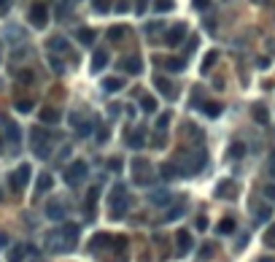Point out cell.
<instances>
[{
    "mask_svg": "<svg viewBox=\"0 0 275 262\" xmlns=\"http://www.w3.org/2000/svg\"><path fill=\"white\" fill-rule=\"evenodd\" d=\"M194 6L197 8H208V0H194Z\"/></svg>",
    "mask_w": 275,
    "mask_h": 262,
    "instance_id": "56",
    "label": "cell"
},
{
    "mask_svg": "<svg viewBox=\"0 0 275 262\" xmlns=\"http://www.w3.org/2000/svg\"><path fill=\"white\" fill-rule=\"evenodd\" d=\"M8 11V0H0V14H6Z\"/></svg>",
    "mask_w": 275,
    "mask_h": 262,
    "instance_id": "55",
    "label": "cell"
},
{
    "mask_svg": "<svg viewBox=\"0 0 275 262\" xmlns=\"http://www.w3.org/2000/svg\"><path fill=\"white\" fill-rule=\"evenodd\" d=\"M97 198H100V186H92L87 195V216L92 219L94 216V205H97Z\"/></svg>",
    "mask_w": 275,
    "mask_h": 262,
    "instance_id": "16",
    "label": "cell"
},
{
    "mask_svg": "<svg viewBox=\"0 0 275 262\" xmlns=\"http://www.w3.org/2000/svg\"><path fill=\"white\" fill-rule=\"evenodd\" d=\"M6 246H8V235L0 233V249H6Z\"/></svg>",
    "mask_w": 275,
    "mask_h": 262,
    "instance_id": "53",
    "label": "cell"
},
{
    "mask_svg": "<svg viewBox=\"0 0 275 262\" xmlns=\"http://www.w3.org/2000/svg\"><path fill=\"white\" fill-rule=\"evenodd\" d=\"M170 119H173V117H170V111H165V114H159V119H157V130H159V133H162V130H165V127H167V124H170Z\"/></svg>",
    "mask_w": 275,
    "mask_h": 262,
    "instance_id": "37",
    "label": "cell"
},
{
    "mask_svg": "<svg viewBox=\"0 0 275 262\" xmlns=\"http://www.w3.org/2000/svg\"><path fill=\"white\" fill-rule=\"evenodd\" d=\"M243 154H246V146H243V143H232V146H229V157H232V160H240Z\"/></svg>",
    "mask_w": 275,
    "mask_h": 262,
    "instance_id": "33",
    "label": "cell"
},
{
    "mask_svg": "<svg viewBox=\"0 0 275 262\" xmlns=\"http://www.w3.org/2000/svg\"><path fill=\"white\" fill-rule=\"evenodd\" d=\"M92 6L97 14H108V8H111V0H92Z\"/></svg>",
    "mask_w": 275,
    "mask_h": 262,
    "instance_id": "36",
    "label": "cell"
},
{
    "mask_svg": "<svg viewBox=\"0 0 275 262\" xmlns=\"http://www.w3.org/2000/svg\"><path fill=\"white\" fill-rule=\"evenodd\" d=\"M49 62H52V68H54L57 76H62V73H65V65H62V60H59L57 54H49Z\"/></svg>",
    "mask_w": 275,
    "mask_h": 262,
    "instance_id": "32",
    "label": "cell"
},
{
    "mask_svg": "<svg viewBox=\"0 0 275 262\" xmlns=\"http://www.w3.org/2000/svg\"><path fill=\"white\" fill-rule=\"evenodd\" d=\"M59 235H62V241L71 246V251H73V249H76V243H78V224H73V222H65L62 227H59Z\"/></svg>",
    "mask_w": 275,
    "mask_h": 262,
    "instance_id": "7",
    "label": "cell"
},
{
    "mask_svg": "<svg viewBox=\"0 0 275 262\" xmlns=\"http://www.w3.org/2000/svg\"><path fill=\"white\" fill-rule=\"evenodd\" d=\"M154 8H157L159 14H165V11H173V0H157V3H154Z\"/></svg>",
    "mask_w": 275,
    "mask_h": 262,
    "instance_id": "38",
    "label": "cell"
},
{
    "mask_svg": "<svg viewBox=\"0 0 275 262\" xmlns=\"http://www.w3.org/2000/svg\"><path fill=\"white\" fill-rule=\"evenodd\" d=\"M154 87H157L165 98H170V95H173V84H170L165 76H154Z\"/></svg>",
    "mask_w": 275,
    "mask_h": 262,
    "instance_id": "18",
    "label": "cell"
},
{
    "mask_svg": "<svg viewBox=\"0 0 275 262\" xmlns=\"http://www.w3.org/2000/svg\"><path fill=\"white\" fill-rule=\"evenodd\" d=\"M76 133H78V138H89V135H92V122H78Z\"/></svg>",
    "mask_w": 275,
    "mask_h": 262,
    "instance_id": "30",
    "label": "cell"
},
{
    "mask_svg": "<svg viewBox=\"0 0 275 262\" xmlns=\"http://www.w3.org/2000/svg\"><path fill=\"white\" fill-rule=\"evenodd\" d=\"M216 60H219V52L216 49H211V52L205 54V60H202V65H200V73H208V70L216 65Z\"/></svg>",
    "mask_w": 275,
    "mask_h": 262,
    "instance_id": "19",
    "label": "cell"
},
{
    "mask_svg": "<svg viewBox=\"0 0 275 262\" xmlns=\"http://www.w3.org/2000/svg\"><path fill=\"white\" fill-rule=\"evenodd\" d=\"M30 24L38 30H43L49 24V8L43 6V3H33L30 6Z\"/></svg>",
    "mask_w": 275,
    "mask_h": 262,
    "instance_id": "5",
    "label": "cell"
},
{
    "mask_svg": "<svg viewBox=\"0 0 275 262\" xmlns=\"http://www.w3.org/2000/svg\"><path fill=\"white\" fill-rule=\"evenodd\" d=\"M181 214H183V205H176L173 211H167V214H165V222H173V219H178Z\"/></svg>",
    "mask_w": 275,
    "mask_h": 262,
    "instance_id": "39",
    "label": "cell"
},
{
    "mask_svg": "<svg viewBox=\"0 0 275 262\" xmlns=\"http://www.w3.org/2000/svg\"><path fill=\"white\" fill-rule=\"evenodd\" d=\"M122 87H124V79H106V81H103V89H106V92H119Z\"/></svg>",
    "mask_w": 275,
    "mask_h": 262,
    "instance_id": "25",
    "label": "cell"
},
{
    "mask_svg": "<svg viewBox=\"0 0 275 262\" xmlns=\"http://www.w3.org/2000/svg\"><path fill=\"white\" fill-rule=\"evenodd\" d=\"M270 214H273V211H270V205H264V208L257 214V219H259V222H267V219H270Z\"/></svg>",
    "mask_w": 275,
    "mask_h": 262,
    "instance_id": "43",
    "label": "cell"
},
{
    "mask_svg": "<svg viewBox=\"0 0 275 262\" xmlns=\"http://www.w3.org/2000/svg\"><path fill=\"white\" fill-rule=\"evenodd\" d=\"M108 141V130H97V143H106Z\"/></svg>",
    "mask_w": 275,
    "mask_h": 262,
    "instance_id": "46",
    "label": "cell"
},
{
    "mask_svg": "<svg viewBox=\"0 0 275 262\" xmlns=\"http://www.w3.org/2000/svg\"><path fill=\"white\" fill-rule=\"evenodd\" d=\"M197 230H208V219L205 216H197Z\"/></svg>",
    "mask_w": 275,
    "mask_h": 262,
    "instance_id": "47",
    "label": "cell"
},
{
    "mask_svg": "<svg viewBox=\"0 0 275 262\" xmlns=\"http://www.w3.org/2000/svg\"><path fill=\"white\" fill-rule=\"evenodd\" d=\"M41 122H46V124H54V122H59V111H54V108H41Z\"/></svg>",
    "mask_w": 275,
    "mask_h": 262,
    "instance_id": "23",
    "label": "cell"
},
{
    "mask_svg": "<svg viewBox=\"0 0 275 262\" xmlns=\"http://www.w3.org/2000/svg\"><path fill=\"white\" fill-rule=\"evenodd\" d=\"M251 114H254V119H257V122L259 124H267V108H264V105L262 103H257V105H254V108H251Z\"/></svg>",
    "mask_w": 275,
    "mask_h": 262,
    "instance_id": "24",
    "label": "cell"
},
{
    "mask_svg": "<svg viewBox=\"0 0 275 262\" xmlns=\"http://www.w3.org/2000/svg\"><path fill=\"white\" fill-rule=\"evenodd\" d=\"M49 49H54V52H59V49H68V41L65 38H49Z\"/></svg>",
    "mask_w": 275,
    "mask_h": 262,
    "instance_id": "35",
    "label": "cell"
},
{
    "mask_svg": "<svg viewBox=\"0 0 275 262\" xmlns=\"http://www.w3.org/2000/svg\"><path fill=\"white\" fill-rule=\"evenodd\" d=\"M65 184H71V186H78L84 181V176H87V162L84 160H76V162H71L68 168H65Z\"/></svg>",
    "mask_w": 275,
    "mask_h": 262,
    "instance_id": "4",
    "label": "cell"
},
{
    "mask_svg": "<svg viewBox=\"0 0 275 262\" xmlns=\"http://www.w3.org/2000/svg\"><path fill=\"white\" fill-rule=\"evenodd\" d=\"M264 243H275V227H270V233L264 235Z\"/></svg>",
    "mask_w": 275,
    "mask_h": 262,
    "instance_id": "49",
    "label": "cell"
},
{
    "mask_svg": "<svg viewBox=\"0 0 275 262\" xmlns=\"http://www.w3.org/2000/svg\"><path fill=\"white\" fill-rule=\"evenodd\" d=\"M151 200H154V203H167V200H170V198H167V195H154V198H151Z\"/></svg>",
    "mask_w": 275,
    "mask_h": 262,
    "instance_id": "51",
    "label": "cell"
},
{
    "mask_svg": "<svg viewBox=\"0 0 275 262\" xmlns=\"http://www.w3.org/2000/svg\"><path fill=\"white\" fill-rule=\"evenodd\" d=\"M124 143H127L129 149H135V152H138V149H143V146H146V130L138 127L132 135H127V141H124Z\"/></svg>",
    "mask_w": 275,
    "mask_h": 262,
    "instance_id": "11",
    "label": "cell"
},
{
    "mask_svg": "<svg viewBox=\"0 0 275 262\" xmlns=\"http://www.w3.org/2000/svg\"><path fill=\"white\" fill-rule=\"evenodd\" d=\"M259 262H275V260H273V257H262Z\"/></svg>",
    "mask_w": 275,
    "mask_h": 262,
    "instance_id": "57",
    "label": "cell"
},
{
    "mask_svg": "<svg viewBox=\"0 0 275 262\" xmlns=\"http://www.w3.org/2000/svg\"><path fill=\"white\" fill-rule=\"evenodd\" d=\"M46 249L54 251V254H59V251H71V246L65 243L62 235H59V230H57V233H49L46 235Z\"/></svg>",
    "mask_w": 275,
    "mask_h": 262,
    "instance_id": "9",
    "label": "cell"
},
{
    "mask_svg": "<svg viewBox=\"0 0 275 262\" xmlns=\"http://www.w3.org/2000/svg\"><path fill=\"white\" fill-rule=\"evenodd\" d=\"M213 251H216V246H213V243H205L202 251H200V257H202V260H208V257H213Z\"/></svg>",
    "mask_w": 275,
    "mask_h": 262,
    "instance_id": "42",
    "label": "cell"
},
{
    "mask_svg": "<svg viewBox=\"0 0 275 262\" xmlns=\"http://www.w3.org/2000/svg\"><path fill=\"white\" fill-rule=\"evenodd\" d=\"M183 38H186V24L178 22V24H173V27L167 30V38H165V41H167V46H178Z\"/></svg>",
    "mask_w": 275,
    "mask_h": 262,
    "instance_id": "8",
    "label": "cell"
},
{
    "mask_svg": "<svg viewBox=\"0 0 275 262\" xmlns=\"http://www.w3.org/2000/svg\"><path fill=\"white\" fill-rule=\"evenodd\" d=\"M108 168H111V170H122V160H119V157H113V160H111V165H108Z\"/></svg>",
    "mask_w": 275,
    "mask_h": 262,
    "instance_id": "48",
    "label": "cell"
},
{
    "mask_svg": "<svg viewBox=\"0 0 275 262\" xmlns=\"http://www.w3.org/2000/svg\"><path fill=\"white\" fill-rule=\"evenodd\" d=\"M173 176H178V162L162 165V179H173Z\"/></svg>",
    "mask_w": 275,
    "mask_h": 262,
    "instance_id": "31",
    "label": "cell"
},
{
    "mask_svg": "<svg viewBox=\"0 0 275 262\" xmlns=\"http://www.w3.org/2000/svg\"><path fill=\"white\" fill-rule=\"evenodd\" d=\"M146 11H148V0H135V14H141L143 17Z\"/></svg>",
    "mask_w": 275,
    "mask_h": 262,
    "instance_id": "41",
    "label": "cell"
},
{
    "mask_svg": "<svg viewBox=\"0 0 275 262\" xmlns=\"http://www.w3.org/2000/svg\"><path fill=\"white\" fill-rule=\"evenodd\" d=\"M8 181H11V189H14V192H22L24 186H27V181H30V165L22 162V165H19V168L11 173V179H8Z\"/></svg>",
    "mask_w": 275,
    "mask_h": 262,
    "instance_id": "6",
    "label": "cell"
},
{
    "mask_svg": "<svg viewBox=\"0 0 275 262\" xmlns=\"http://www.w3.org/2000/svg\"><path fill=\"white\" fill-rule=\"evenodd\" d=\"M49 189H52V176L41 173V176H38V181H36V192L43 195V192H49Z\"/></svg>",
    "mask_w": 275,
    "mask_h": 262,
    "instance_id": "21",
    "label": "cell"
},
{
    "mask_svg": "<svg viewBox=\"0 0 275 262\" xmlns=\"http://www.w3.org/2000/svg\"><path fill=\"white\" fill-rule=\"evenodd\" d=\"M76 38H78V43H84V46H92L94 38H97V33H94V30H89V27H81L76 33Z\"/></svg>",
    "mask_w": 275,
    "mask_h": 262,
    "instance_id": "17",
    "label": "cell"
},
{
    "mask_svg": "<svg viewBox=\"0 0 275 262\" xmlns=\"http://www.w3.org/2000/svg\"><path fill=\"white\" fill-rule=\"evenodd\" d=\"M270 173H273V176H275V152H273V154H270Z\"/></svg>",
    "mask_w": 275,
    "mask_h": 262,
    "instance_id": "54",
    "label": "cell"
},
{
    "mask_svg": "<svg viewBox=\"0 0 275 262\" xmlns=\"http://www.w3.org/2000/svg\"><path fill=\"white\" fill-rule=\"evenodd\" d=\"M205 160H208V154H205L202 149H197L194 154H189V157H186V162L178 168V173H181V176H197L200 170L205 168Z\"/></svg>",
    "mask_w": 275,
    "mask_h": 262,
    "instance_id": "3",
    "label": "cell"
},
{
    "mask_svg": "<svg viewBox=\"0 0 275 262\" xmlns=\"http://www.w3.org/2000/svg\"><path fill=\"white\" fill-rule=\"evenodd\" d=\"M0 152H3V138H0Z\"/></svg>",
    "mask_w": 275,
    "mask_h": 262,
    "instance_id": "58",
    "label": "cell"
},
{
    "mask_svg": "<svg viewBox=\"0 0 275 262\" xmlns=\"http://www.w3.org/2000/svg\"><path fill=\"white\" fill-rule=\"evenodd\" d=\"M176 243H178V254H186L189 249H192V235L186 233V230H178V235H176Z\"/></svg>",
    "mask_w": 275,
    "mask_h": 262,
    "instance_id": "14",
    "label": "cell"
},
{
    "mask_svg": "<svg viewBox=\"0 0 275 262\" xmlns=\"http://www.w3.org/2000/svg\"><path fill=\"white\" fill-rule=\"evenodd\" d=\"M165 68H167L170 73H178V70L186 68V60H181V57H170V60H165Z\"/></svg>",
    "mask_w": 275,
    "mask_h": 262,
    "instance_id": "22",
    "label": "cell"
},
{
    "mask_svg": "<svg viewBox=\"0 0 275 262\" xmlns=\"http://www.w3.org/2000/svg\"><path fill=\"white\" fill-rule=\"evenodd\" d=\"M108 62H111V57H108V52H106V49H97V52L92 54V65H89V68H92V73H100V70L106 68Z\"/></svg>",
    "mask_w": 275,
    "mask_h": 262,
    "instance_id": "10",
    "label": "cell"
},
{
    "mask_svg": "<svg viewBox=\"0 0 275 262\" xmlns=\"http://www.w3.org/2000/svg\"><path fill=\"white\" fill-rule=\"evenodd\" d=\"M264 195H267L270 200H275V184H267V186H264Z\"/></svg>",
    "mask_w": 275,
    "mask_h": 262,
    "instance_id": "45",
    "label": "cell"
},
{
    "mask_svg": "<svg viewBox=\"0 0 275 262\" xmlns=\"http://www.w3.org/2000/svg\"><path fill=\"white\" fill-rule=\"evenodd\" d=\"M49 154H52L49 143H38V146H36V157H49Z\"/></svg>",
    "mask_w": 275,
    "mask_h": 262,
    "instance_id": "40",
    "label": "cell"
},
{
    "mask_svg": "<svg viewBox=\"0 0 275 262\" xmlns=\"http://www.w3.org/2000/svg\"><path fill=\"white\" fill-rule=\"evenodd\" d=\"M127 6H129L127 0H119V3H116V11H119V14H124V11H127Z\"/></svg>",
    "mask_w": 275,
    "mask_h": 262,
    "instance_id": "50",
    "label": "cell"
},
{
    "mask_svg": "<svg viewBox=\"0 0 275 262\" xmlns=\"http://www.w3.org/2000/svg\"><path fill=\"white\" fill-rule=\"evenodd\" d=\"M122 68L127 70L129 76H138V73L143 70V60H141V57H135V54H132V57H127V60L122 62Z\"/></svg>",
    "mask_w": 275,
    "mask_h": 262,
    "instance_id": "13",
    "label": "cell"
},
{
    "mask_svg": "<svg viewBox=\"0 0 275 262\" xmlns=\"http://www.w3.org/2000/svg\"><path fill=\"white\" fill-rule=\"evenodd\" d=\"M200 108H202L208 117H219V114H221V103H200Z\"/></svg>",
    "mask_w": 275,
    "mask_h": 262,
    "instance_id": "29",
    "label": "cell"
},
{
    "mask_svg": "<svg viewBox=\"0 0 275 262\" xmlns=\"http://www.w3.org/2000/svg\"><path fill=\"white\" fill-rule=\"evenodd\" d=\"M238 195V189H235L232 181H219L216 186V198H235Z\"/></svg>",
    "mask_w": 275,
    "mask_h": 262,
    "instance_id": "15",
    "label": "cell"
},
{
    "mask_svg": "<svg viewBox=\"0 0 275 262\" xmlns=\"http://www.w3.org/2000/svg\"><path fill=\"white\" fill-rule=\"evenodd\" d=\"M219 233H221V235H229V233H235V219H229V216H227V219H221V222H219Z\"/></svg>",
    "mask_w": 275,
    "mask_h": 262,
    "instance_id": "28",
    "label": "cell"
},
{
    "mask_svg": "<svg viewBox=\"0 0 275 262\" xmlns=\"http://www.w3.org/2000/svg\"><path fill=\"white\" fill-rule=\"evenodd\" d=\"M197 43H200V38H197V35H192V38H189V43H186V52L192 54L194 49H197Z\"/></svg>",
    "mask_w": 275,
    "mask_h": 262,
    "instance_id": "44",
    "label": "cell"
},
{
    "mask_svg": "<svg viewBox=\"0 0 275 262\" xmlns=\"http://www.w3.org/2000/svg\"><path fill=\"white\" fill-rule=\"evenodd\" d=\"M14 108H17L19 111V114H27V111H33V100H30V98H22V100H14Z\"/></svg>",
    "mask_w": 275,
    "mask_h": 262,
    "instance_id": "27",
    "label": "cell"
},
{
    "mask_svg": "<svg viewBox=\"0 0 275 262\" xmlns=\"http://www.w3.org/2000/svg\"><path fill=\"white\" fill-rule=\"evenodd\" d=\"M65 214H68V208H65L62 203H57V200H52V203L46 205V216H49L52 222H62Z\"/></svg>",
    "mask_w": 275,
    "mask_h": 262,
    "instance_id": "12",
    "label": "cell"
},
{
    "mask_svg": "<svg viewBox=\"0 0 275 262\" xmlns=\"http://www.w3.org/2000/svg\"><path fill=\"white\" fill-rule=\"evenodd\" d=\"M159 27H162L159 22H151V24H146V33H154V30H159Z\"/></svg>",
    "mask_w": 275,
    "mask_h": 262,
    "instance_id": "52",
    "label": "cell"
},
{
    "mask_svg": "<svg viewBox=\"0 0 275 262\" xmlns=\"http://www.w3.org/2000/svg\"><path fill=\"white\" fill-rule=\"evenodd\" d=\"M6 138L11 141V143H19V138H22V130H19L17 122H6Z\"/></svg>",
    "mask_w": 275,
    "mask_h": 262,
    "instance_id": "20",
    "label": "cell"
},
{
    "mask_svg": "<svg viewBox=\"0 0 275 262\" xmlns=\"http://www.w3.org/2000/svg\"><path fill=\"white\" fill-rule=\"evenodd\" d=\"M127 33H129L127 27H122V24H116V27H111V30H108V38H111V41L116 43V41H122V38H124V35H127Z\"/></svg>",
    "mask_w": 275,
    "mask_h": 262,
    "instance_id": "26",
    "label": "cell"
},
{
    "mask_svg": "<svg viewBox=\"0 0 275 262\" xmlns=\"http://www.w3.org/2000/svg\"><path fill=\"white\" fill-rule=\"evenodd\" d=\"M141 108L146 111V114H154V111H157V100L154 98H141Z\"/></svg>",
    "mask_w": 275,
    "mask_h": 262,
    "instance_id": "34",
    "label": "cell"
},
{
    "mask_svg": "<svg viewBox=\"0 0 275 262\" xmlns=\"http://www.w3.org/2000/svg\"><path fill=\"white\" fill-rule=\"evenodd\" d=\"M129 170H132V181L138 186H151L154 184V173H151L146 160H141V157L132 160V162H129Z\"/></svg>",
    "mask_w": 275,
    "mask_h": 262,
    "instance_id": "2",
    "label": "cell"
},
{
    "mask_svg": "<svg viewBox=\"0 0 275 262\" xmlns=\"http://www.w3.org/2000/svg\"><path fill=\"white\" fill-rule=\"evenodd\" d=\"M108 203L113 205V211H111V216L113 219H122L124 216V211L129 208V198H127V184H116L111 189V198H108Z\"/></svg>",
    "mask_w": 275,
    "mask_h": 262,
    "instance_id": "1",
    "label": "cell"
}]
</instances>
